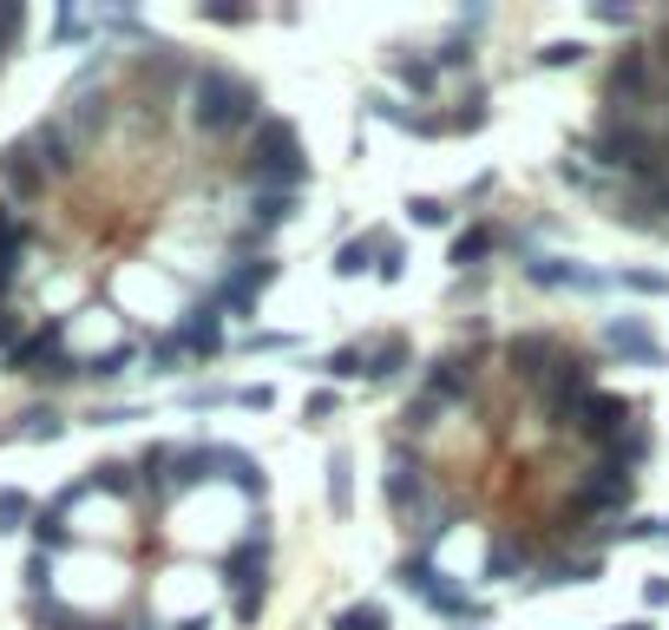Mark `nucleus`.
<instances>
[{
    "label": "nucleus",
    "mask_w": 669,
    "mask_h": 630,
    "mask_svg": "<svg viewBox=\"0 0 669 630\" xmlns=\"http://www.w3.org/2000/svg\"><path fill=\"white\" fill-rule=\"evenodd\" d=\"M269 112H263V92L230 72V66H197L191 79V125L204 138H237V131H256Z\"/></svg>",
    "instance_id": "obj_1"
},
{
    "label": "nucleus",
    "mask_w": 669,
    "mask_h": 630,
    "mask_svg": "<svg viewBox=\"0 0 669 630\" xmlns=\"http://www.w3.org/2000/svg\"><path fill=\"white\" fill-rule=\"evenodd\" d=\"M578 151H585L591 164H604V171H624V184L669 177V138L644 131L637 118H618V112H604V125H598V131H585V138H578Z\"/></svg>",
    "instance_id": "obj_2"
},
{
    "label": "nucleus",
    "mask_w": 669,
    "mask_h": 630,
    "mask_svg": "<svg viewBox=\"0 0 669 630\" xmlns=\"http://www.w3.org/2000/svg\"><path fill=\"white\" fill-rule=\"evenodd\" d=\"M302 177H309V158H302L296 125L269 112V118L250 131V151H243V184H250V191H302Z\"/></svg>",
    "instance_id": "obj_3"
},
{
    "label": "nucleus",
    "mask_w": 669,
    "mask_h": 630,
    "mask_svg": "<svg viewBox=\"0 0 669 630\" xmlns=\"http://www.w3.org/2000/svg\"><path fill=\"white\" fill-rule=\"evenodd\" d=\"M394 585H401L407 598H420L427 611H440V618H473V625L486 618V605H480V598H466L460 585H447V572H440L427 552H407V559L394 565Z\"/></svg>",
    "instance_id": "obj_4"
},
{
    "label": "nucleus",
    "mask_w": 669,
    "mask_h": 630,
    "mask_svg": "<svg viewBox=\"0 0 669 630\" xmlns=\"http://www.w3.org/2000/svg\"><path fill=\"white\" fill-rule=\"evenodd\" d=\"M650 99H657V46L631 39V46L611 59V72H604V105H611L618 118H637V105H650Z\"/></svg>",
    "instance_id": "obj_5"
},
{
    "label": "nucleus",
    "mask_w": 669,
    "mask_h": 630,
    "mask_svg": "<svg viewBox=\"0 0 669 630\" xmlns=\"http://www.w3.org/2000/svg\"><path fill=\"white\" fill-rule=\"evenodd\" d=\"M381 493H388V506H394L407 526H420V519L440 506V500H434V486H427V467H420V454H407V440H394V447H388Z\"/></svg>",
    "instance_id": "obj_6"
},
{
    "label": "nucleus",
    "mask_w": 669,
    "mask_h": 630,
    "mask_svg": "<svg viewBox=\"0 0 669 630\" xmlns=\"http://www.w3.org/2000/svg\"><path fill=\"white\" fill-rule=\"evenodd\" d=\"M591 394H598V368H591L585 355H565V362L552 368V381L539 388V408H545V427H558V434H565V427L578 421V408H585Z\"/></svg>",
    "instance_id": "obj_7"
},
{
    "label": "nucleus",
    "mask_w": 669,
    "mask_h": 630,
    "mask_svg": "<svg viewBox=\"0 0 669 630\" xmlns=\"http://www.w3.org/2000/svg\"><path fill=\"white\" fill-rule=\"evenodd\" d=\"M269 283H276V263H269V256H243V263H230V270L217 276L210 302H217L223 316H256V302L269 296Z\"/></svg>",
    "instance_id": "obj_8"
},
{
    "label": "nucleus",
    "mask_w": 669,
    "mask_h": 630,
    "mask_svg": "<svg viewBox=\"0 0 669 630\" xmlns=\"http://www.w3.org/2000/svg\"><path fill=\"white\" fill-rule=\"evenodd\" d=\"M631 401L624 394H591L585 408H578V421H572V434L585 440V447H598V454H611L618 440H624V427H631Z\"/></svg>",
    "instance_id": "obj_9"
},
{
    "label": "nucleus",
    "mask_w": 669,
    "mask_h": 630,
    "mask_svg": "<svg viewBox=\"0 0 669 630\" xmlns=\"http://www.w3.org/2000/svg\"><path fill=\"white\" fill-rule=\"evenodd\" d=\"M572 513H631V473L618 460H598L578 486H572Z\"/></svg>",
    "instance_id": "obj_10"
},
{
    "label": "nucleus",
    "mask_w": 669,
    "mask_h": 630,
    "mask_svg": "<svg viewBox=\"0 0 669 630\" xmlns=\"http://www.w3.org/2000/svg\"><path fill=\"white\" fill-rule=\"evenodd\" d=\"M171 335H177V348H184L191 362H217V355H223V309L204 296V302H191V309L177 316Z\"/></svg>",
    "instance_id": "obj_11"
},
{
    "label": "nucleus",
    "mask_w": 669,
    "mask_h": 630,
    "mask_svg": "<svg viewBox=\"0 0 669 630\" xmlns=\"http://www.w3.org/2000/svg\"><path fill=\"white\" fill-rule=\"evenodd\" d=\"M565 355H572V348H565L558 335H545V329H526V335H512V342H506V362H512L532 388H545V381H552V368H558Z\"/></svg>",
    "instance_id": "obj_12"
},
{
    "label": "nucleus",
    "mask_w": 669,
    "mask_h": 630,
    "mask_svg": "<svg viewBox=\"0 0 669 630\" xmlns=\"http://www.w3.org/2000/svg\"><path fill=\"white\" fill-rule=\"evenodd\" d=\"M604 348L624 355L631 368H664V342L650 335L644 316H611V322H604Z\"/></svg>",
    "instance_id": "obj_13"
},
{
    "label": "nucleus",
    "mask_w": 669,
    "mask_h": 630,
    "mask_svg": "<svg viewBox=\"0 0 669 630\" xmlns=\"http://www.w3.org/2000/svg\"><path fill=\"white\" fill-rule=\"evenodd\" d=\"M59 355H66V322L53 316V322L26 329V335H20V348H13V355H0V362H7V375H46Z\"/></svg>",
    "instance_id": "obj_14"
},
{
    "label": "nucleus",
    "mask_w": 669,
    "mask_h": 630,
    "mask_svg": "<svg viewBox=\"0 0 669 630\" xmlns=\"http://www.w3.org/2000/svg\"><path fill=\"white\" fill-rule=\"evenodd\" d=\"M138 79L151 85V99H171L177 85H191L197 79V66L177 53V46H164V39H151L145 53H138Z\"/></svg>",
    "instance_id": "obj_15"
},
{
    "label": "nucleus",
    "mask_w": 669,
    "mask_h": 630,
    "mask_svg": "<svg viewBox=\"0 0 669 630\" xmlns=\"http://www.w3.org/2000/svg\"><path fill=\"white\" fill-rule=\"evenodd\" d=\"M263 572H269V532L256 526V532L223 559V585H230L237 598H263Z\"/></svg>",
    "instance_id": "obj_16"
},
{
    "label": "nucleus",
    "mask_w": 669,
    "mask_h": 630,
    "mask_svg": "<svg viewBox=\"0 0 669 630\" xmlns=\"http://www.w3.org/2000/svg\"><path fill=\"white\" fill-rule=\"evenodd\" d=\"M26 145H33V158H39L46 177H66V171L79 164V138L66 131V118H39V125L26 131Z\"/></svg>",
    "instance_id": "obj_17"
},
{
    "label": "nucleus",
    "mask_w": 669,
    "mask_h": 630,
    "mask_svg": "<svg viewBox=\"0 0 669 630\" xmlns=\"http://www.w3.org/2000/svg\"><path fill=\"white\" fill-rule=\"evenodd\" d=\"M427 394L447 408V401H480V375H473V355H434L427 362Z\"/></svg>",
    "instance_id": "obj_18"
},
{
    "label": "nucleus",
    "mask_w": 669,
    "mask_h": 630,
    "mask_svg": "<svg viewBox=\"0 0 669 630\" xmlns=\"http://www.w3.org/2000/svg\"><path fill=\"white\" fill-rule=\"evenodd\" d=\"M0 191H7V197H20V204H33V197L46 191V171H39V158H33V145H26V138L0 145Z\"/></svg>",
    "instance_id": "obj_19"
},
{
    "label": "nucleus",
    "mask_w": 669,
    "mask_h": 630,
    "mask_svg": "<svg viewBox=\"0 0 669 630\" xmlns=\"http://www.w3.org/2000/svg\"><path fill=\"white\" fill-rule=\"evenodd\" d=\"M526 276L539 283V289H604L611 276H598V270H585V263H565V256H526Z\"/></svg>",
    "instance_id": "obj_20"
},
{
    "label": "nucleus",
    "mask_w": 669,
    "mask_h": 630,
    "mask_svg": "<svg viewBox=\"0 0 669 630\" xmlns=\"http://www.w3.org/2000/svg\"><path fill=\"white\" fill-rule=\"evenodd\" d=\"M217 480H230L243 500H263V493H269V473H263V460H250L243 447H217Z\"/></svg>",
    "instance_id": "obj_21"
},
{
    "label": "nucleus",
    "mask_w": 669,
    "mask_h": 630,
    "mask_svg": "<svg viewBox=\"0 0 669 630\" xmlns=\"http://www.w3.org/2000/svg\"><path fill=\"white\" fill-rule=\"evenodd\" d=\"M388 72H394L414 99H434V92H440V59H434V53H394Z\"/></svg>",
    "instance_id": "obj_22"
},
{
    "label": "nucleus",
    "mask_w": 669,
    "mask_h": 630,
    "mask_svg": "<svg viewBox=\"0 0 669 630\" xmlns=\"http://www.w3.org/2000/svg\"><path fill=\"white\" fill-rule=\"evenodd\" d=\"M204 480H217V447H177V460H171V500L191 493V486H204Z\"/></svg>",
    "instance_id": "obj_23"
},
{
    "label": "nucleus",
    "mask_w": 669,
    "mask_h": 630,
    "mask_svg": "<svg viewBox=\"0 0 669 630\" xmlns=\"http://www.w3.org/2000/svg\"><path fill=\"white\" fill-rule=\"evenodd\" d=\"M381 237H388V230H361V237H348V243L335 250V276H348V283L368 276V270L381 263Z\"/></svg>",
    "instance_id": "obj_24"
},
{
    "label": "nucleus",
    "mask_w": 669,
    "mask_h": 630,
    "mask_svg": "<svg viewBox=\"0 0 669 630\" xmlns=\"http://www.w3.org/2000/svg\"><path fill=\"white\" fill-rule=\"evenodd\" d=\"M401 368H414V342H407V335H381V342H368V381H394Z\"/></svg>",
    "instance_id": "obj_25"
},
{
    "label": "nucleus",
    "mask_w": 669,
    "mask_h": 630,
    "mask_svg": "<svg viewBox=\"0 0 669 630\" xmlns=\"http://www.w3.org/2000/svg\"><path fill=\"white\" fill-rule=\"evenodd\" d=\"M85 486H92V493H105V500H138V493H145L138 467H125V460H99Z\"/></svg>",
    "instance_id": "obj_26"
},
{
    "label": "nucleus",
    "mask_w": 669,
    "mask_h": 630,
    "mask_svg": "<svg viewBox=\"0 0 669 630\" xmlns=\"http://www.w3.org/2000/svg\"><path fill=\"white\" fill-rule=\"evenodd\" d=\"M289 217H296V191H256V197H250V230L269 237V230L289 224Z\"/></svg>",
    "instance_id": "obj_27"
},
{
    "label": "nucleus",
    "mask_w": 669,
    "mask_h": 630,
    "mask_svg": "<svg viewBox=\"0 0 669 630\" xmlns=\"http://www.w3.org/2000/svg\"><path fill=\"white\" fill-rule=\"evenodd\" d=\"M493 250H499V230H493V224H473V230L453 237V270H480Z\"/></svg>",
    "instance_id": "obj_28"
},
{
    "label": "nucleus",
    "mask_w": 669,
    "mask_h": 630,
    "mask_svg": "<svg viewBox=\"0 0 669 630\" xmlns=\"http://www.w3.org/2000/svg\"><path fill=\"white\" fill-rule=\"evenodd\" d=\"M650 454H657V434H650V421H631V427H624V440H618V447H611L604 460H618L624 473H637V467H644Z\"/></svg>",
    "instance_id": "obj_29"
},
{
    "label": "nucleus",
    "mask_w": 669,
    "mask_h": 630,
    "mask_svg": "<svg viewBox=\"0 0 669 630\" xmlns=\"http://www.w3.org/2000/svg\"><path fill=\"white\" fill-rule=\"evenodd\" d=\"M526 565H532V552H526L519 539H499V546L486 552V585H519Z\"/></svg>",
    "instance_id": "obj_30"
},
{
    "label": "nucleus",
    "mask_w": 669,
    "mask_h": 630,
    "mask_svg": "<svg viewBox=\"0 0 669 630\" xmlns=\"http://www.w3.org/2000/svg\"><path fill=\"white\" fill-rule=\"evenodd\" d=\"M66 519H72V513L39 506V519H33V552H46V559H53V552H66V546H72V526H66Z\"/></svg>",
    "instance_id": "obj_31"
},
{
    "label": "nucleus",
    "mask_w": 669,
    "mask_h": 630,
    "mask_svg": "<svg viewBox=\"0 0 669 630\" xmlns=\"http://www.w3.org/2000/svg\"><path fill=\"white\" fill-rule=\"evenodd\" d=\"M26 250H33V224H26V217L0 197V263H20Z\"/></svg>",
    "instance_id": "obj_32"
},
{
    "label": "nucleus",
    "mask_w": 669,
    "mask_h": 630,
    "mask_svg": "<svg viewBox=\"0 0 669 630\" xmlns=\"http://www.w3.org/2000/svg\"><path fill=\"white\" fill-rule=\"evenodd\" d=\"M328 513H355V460L348 454H328Z\"/></svg>",
    "instance_id": "obj_33"
},
{
    "label": "nucleus",
    "mask_w": 669,
    "mask_h": 630,
    "mask_svg": "<svg viewBox=\"0 0 669 630\" xmlns=\"http://www.w3.org/2000/svg\"><path fill=\"white\" fill-rule=\"evenodd\" d=\"M33 519H39L33 493L26 486H0V532H33Z\"/></svg>",
    "instance_id": "obj_34"
},
{
    "label": "nucleus",
    "mask_w": 669,
    "mask_h": 630,
    "mask_svg": "<svg viewBox=\"0 0 669 630\" xmlns=\"http://www.w3.org/2000/svg\"><path fill=\"white\" fill-rule=\"evenodd\" d=\"M13 434H20V440H59V434H66V414H59V408H26Z\"/></svg>",
    "instance_id": "obj_35"
},
{
    "label": "nucleus",
    "mask_w": 669,
    "mask_h": 630,
    "mask_svg": "<svg viewBox=\"0 0 669 630\" xmlns=\"http://www.w3.org/2000/svg\"><path fill=\"white\" fill-rule=\"evenodd\" d=\"M131 362H138V342H118V348L92 355V362H85V375H92V381H118V375H125Z\"/></svg>",
    "instance_id": "obj_36"
},
{
    "label": "nucleus",
    "mask_w": 669,
    "mask_h": 630,
    "mask_svg": "<svg viewBox=\"0 0 669 630\" xmlns=\"http://www.w3.org/2000/svg\"><path fill=\"white\" fill-rule=\"evenodd\" d=\"M322 375H328V381H355V375H368V348H361V342H348V348L322 355Z\"/></svg>",
    "instance_id": "obj_37"
},
{
    "label": "nucleus",
    "mask_w": 669,
    "mask_h": 630,
    "mask_svg": "<svg viewBox=\"0 0 669 630\" xmlns=\"http://www.w3.org/2000/svg\"><path fill=\"white\" fill-rule=\"evenodd\" d=\"M434 59H440V72H460V66H473V26L447 33V39L434 46Z\"/></svg>",
    "instance_id": "obj_38"
},
{
    "label": "nucleus",
    "mask_w": 669,
    "mask_h": 630,
    "mask_svg": "<svg viewBox=\"0 0 669 630\" xmlns=\"http://www.w3.org/2000/svg\"><path fill=\"white\" fill-rule=\"evenodd\" d=\"M145 362H151V375H177V362H191L184 348H177V335L164 329V335H151L145 342Z\"/></svg>",
    "instance_id": "obj_39"
},
{
    "label": "nucleus",
    "mask_w": 669,
    "mask_h": 630,
    "mask_svg": "<svg viewBox=\"0 0 669 630\" xmlns=\"http://www.w3.org/2000/svg\"><path fill=\"white\" fill-rule=\"evenodd\" d=\"M598 579V559H558L539 572V585H591Z\"/></svg>",
    "instance_id": "obj_40"
},
{
    "label": "nucleus",
    "mask_w": 669,
    "mask_h": 630,
    "mask_svg": "<svg viewBox=\"0 0 669 630\" xmlns=\"http://www.w3.org/2000/svg\"><path fill=\"white\" fill-rule=\"evenodd\" d=\"M53 39H59V46H79V39H92V20H85L79 7H59V13H53Z\"/></svg>",
    "instance_id": "obj_41"
},
{
    "label": "nucleus",
    "mask_w": 669,
    "mask_h": 630,
    "mask_svg": "<svg viewBox=\"0 0 669 630\" xmlns=\"http://www.w3.org/2000/svg\"><path fill=\"white\" fill-rule=\"evenodd\" d=\"M447 118H453V131H480V125L493 118V112H486V85H473V92L460 99V112H447Z\"/></svg>",
    "instance_id": "obj_42"
},
{
    "label": "nucleus",
    "mask_w": 669,
    "mask_h": 630,
    "mask_svg": "<svg viewBox=\"0 0 669 630\" xmlns=\"http://www.w3.org/2000/svg\"><path fill=\"white\" fill-rule=\"evenodd\" d=\"M618 289H631V296H669V276L664 270H624V276H611Z\"/></svg>",
    "instance_id": "obj_43"
},
{
    "label": "nucleus",
    "mask_w": 669,
    "mask_h": 630,
    "mask_svg": "<svg viewBox=\"0 0 669 630\" xmlns=\"http://www.w3.org/2000/svg\"><path fill=\"white\" fill-rule=\"evenodd\" d=\"M585 53H591L585 39H552V46L539 53V66H552V72H565V66H585Z\"/></svg>",
    "instance_id": "obj_44"
},
{
    "label": "nucleus",
    "mask_w": 669,
    "mask_h": 630,
    "mask_svg": "<svg viewBox=\"0 0 669 630\" xmlns=\"http://www.w3.org/2000/svg\"><path fill=\"white\" fill-rule=\"evenodd\" d=\"M20 33H26V7L20 0H0V59L20 46Z\"/></svg>",
    "instance_id": "obj_45"
},
{
    "label": "nucleus",
    "mask_w": 669,
    "mask_h": 630,
    "mask_svg": "<svg viewBox=\"0 0 669 630\" xmlns=\"http://www.w3.org/2000/svg\"><path fill=\"white\" fill-rule=\"evenodd\" d=\"M335 630H388V611H381V605H348V611L335 618Z\"/></svg>",
    "instance_id": "obj_46"
},
{
    "label": "nucleus",
    "mask_w": 669,
    "mask_h": 630,
    "mask_svg": "<svg viewBox=\"0 0 669 630\" xmlns=\"http://www.w3.org/2000/svg\"><path fill=\"white\" fill-rule=\"evenodd\" d=\"M26 598H53V559L46 552L26 559Z\"/></svg>",
    "instance_id": "obj_47"
},
{
    "label": "nucleus",
    "mask_w": 669,
    "mask_h": 630,
    "mask_svg": "<svg viewBox=\"0 0 669 630\" xmlns=\"http://www.w3.org/2000/svg\"><path fill=\"white\" fill-rule=\"evenodd\" d=\"M407 217H414V224H420V230H440V224H447V217H453V210H447V204H440V197H414V204H407Z\"/></svg>",
    "instance_id": "obj_48"
},
{
    "label": "nucleus",
    "mask_w": 669,
    "mask_h": 630,
    "mask_svg": "<svg viewBox=\"0 0 669 630\" xmlns=\"http://www.w3.org/2000/svg\"><path fill=\"white\" fill-rule=\"evenodd\" d=\"M401 270H407V250H401L394 237H381V263H374V276H381V283H401Z\"/></svg>",
    "instance_id": "obj_49"
},
{
    "label": "nucleus",
    "mask_w": 669,
    "mask_h": 630,
    "mask_svg": "<svg viewBox=\"0 0 669 630\" xmlns=\"http://www.w3.org/2000/svg\"><path fill=\"white\" fill-rule=\"evenodd\" d=\"M335 408H342V394H335V388H315V394L302 401V421H335Z\"/></svg>",
    "instance_id": "obj_50"
},
{
    "label": "nucleus",
    "mask_w": 669,
    "mask_h": 630,
    "mask_svg": "<svg viewBox=\"0 0 669 630\" xmlns=\"http://www.w3.org/2000/svg\"><path fill=\"white\" fill-rule=\"evenodd\" d=\"M434 414H440V401H434V394H420V401H407V414H401V421H407V434H427V427H434Z\"/></svg>",
    "instance_id": "obj_51"
},
{
    "label": "nucleus",
    "mask_w": 669,
    "mask_h": 630,
    "mask_svg": "<svg viewBox=\"0 0 669 630\" xmlns=\"http://www.w3.org/2000/svg\"><path fill=\"white\" fill-rule=\"evenodd\" d=\"M197 13H204L210 26H250V20H256L250 7H197Z\"/></svg>",
    "instance_id": "obj_52"
},
{
    "label": "nucleus",
    "mask_w": 669,
    "mask_h": 630,
    "mask_svg": "<svg viewBox=\"0 0 669 630\" xmlns=\"http://www.w3.org/2000/svg\"><path fill=\"white\" fill-rule=\"evenodd\" d=\"M191 408H237V388H191Z\"/></svg>",
    "instance_id": "obj_53"
},
{
    "label": "nucleus",
    "mask_w": 669,
    "mask_h": 630,
    "mask_svg": "<svg viewBox=\"0 0 669 630\" xmlns=\"http://www.w3.org/2000/svg\"><path fill=\"white\" fill-rule=\"evenodd\" d=\"M20 335H26V329H20V309H7V302H0V355H13V348H20Z\"/></svg>",
    "instance_id": "obj_54"
},
{
    "label": "nucleus",
    "mask_w": 669,
    "mask_h": 630,
    "mask_svg": "<svg viewBox=\"0 0 669 630\" xmlns=\"http://www.w3.org/2000/svg\"><path fill=\"white\" fill-rule=\"evenodd\" d=\"M591 13H598L604 26H637V7H618V0H598Z\"/></svg>",
    "instance_id": "obj_55"
},
{
    "label": "nucleus",
    "mask_w": 669,
    "mask_h": 630,
    "mask_svg": "<svg viewBox=\"0 0 669 630\" xmlns=\"http://www.w3.org/2000/svg\"><path fill=\"white\" fill-rule=\"evenodd\" d=\"M269 401H276V394H269V388H263V381H256V388H237V408H256V414H263V408H269Z\"/></svg>",
    "instance_id": "obj_56"
},
{
    "label": "nucleus",
    "mask_w": 669,
    "mask_h": 630,
    "mask_svg": "<svg viewBox=\"0 0 669 630\" xmlns=\"http://www.w3.org/2000/svg\"><path fill=\"white\" fill-rule=\"evenodd\" d=\"M250 348H263V355H276V348H296V335H250Z\"/></svg>",
    "instance_id": "obj_57"
},
{
    "label": "nucleus",
    "mask_w": 669,
    "mask_h": 630,
    "mask_svg": "<svg viewBox=\"0 0 669 630\" xmlns=\"http://www.w3.org/2000/svg\"><path fill=\"white\" fill-rule=\"evenodd\" d=\"M230 611H237V625H256V618H263V598H237Z\"/></svg>",
    "instance_id": "obj_58"
},
{
    "label": "nucleus",
    "mask_w": 669,
    "mask_h": 630,
    "mask_svg": "<svg viewBox=\"0 0 669 630\" xmlns=\"http://www.w3.org/2000/svg\"><path fill=\"white\" fill-rule=\"evenodd\" d=\"M644 598H650V605L664 611V605H669V579H650V585H644Z\"/></svg>",
    "instance_id": "obj_59"
},
{
    "label": "nucleus",
    "mask_w": 669,
    "mask_h": 630,
    "mask_svg": "<svg viewBox=\"0 0 669 630\" xmlns=\"http://www.w3.org/2000/svg\"><path fill=\"white\" fill-rule=\"evenodd\" d=\"M171 630H210V618H177Z\"/></svg>",
    "instance_id": "obj_60"
},
{
    "label": "nucleus",
    "mask_w": 669,
    "mask_h": 630,
    "mask_svg": "<svg viewBox=\"0 0 669 630\" xmlns=\"http://www.w3.org/2000/svg\"><path fill=\"white\" fill-rule=\"evenodd\" d=\"M657 59L669 66V20H664V33H657Z\"/></svg>",
    "instance_id": "obj_61"
},
{
    "label": "nucleus",
    "mask_w": 669,
    "mask_h": 630,
    "mask_svg": "<svg viewBox=\"0 0 669 630\" xmlns=\"http://www.w3.org/2000/svg\"><path fill=\"white\" fill-rule=\"evenodd\" d=\"M618 630H650V625H618Z\"/></svg>",
    "instance_id": "obj_62"
},
{
    "label": "nucleus",
    "mask_w": 669,
    "mask_h": 630,
    "mask_svg": "<svg viewBox=\"0 0 669 630\" xmlns=\"http://www.w3.org/2000/svg\"><path fill=\"white\" fill-rule=\"evenodd\" d=\"M664 539H669V519H664Z\"/></svg>",
    "instance_id": "obj_63"
}]
</instances>
